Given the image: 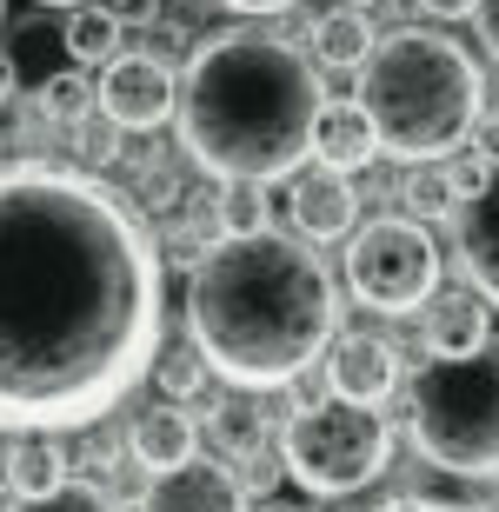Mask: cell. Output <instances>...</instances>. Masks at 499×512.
Segmentation results:
<instances>
[{
	"instance_id": "6da1fadb",
	"label": "cell",
	"mask_w": 499,
	"mask_h": 512,
	"mask_svg": "<svg viewBox=\"0 0 499 512\" xmlns=\"http://www.w3.org/2000/svg\"><path fill=\"white\" fill-rule=\"evenodd\" d=\"M160 353V247L74 167H0V433H80Z\"/></svg>"
},
{
	"instance_id": "7a4b0ae2",
	"label": "cell",
	"mask_w": 499,
	"mask_h": 512,
	"mask_svg": "<svg viewBox=\"0 0 499 512\" xmlns=\"http://www.w3.org/2000/svg\"><path fill=\"white\" fill-rule=\"evenodd\" d=\"M340 333V300L320 253L280 233L213 240L187 273V340L240 393H280V386L327 353Z\"/></svg>"
},
{
	"instance_id": "3957f363",
	"label": "cell",
	"mask_w": 499,
	"mask_h": 512,
	"mask_svg": "<svg viewBox=\"0 0 499 512\" xmlns=\"http://www.w3.org/2000/svg\"><path fill=\"white\" fill-rule=\"evenodd\" d=\"M327 87L307 47L267 27H220L200 34L180 74V147L213 180H287L313 160Z\"/></svg>"
},
{
	"instance_id": "277c9868",
	"label": "cell",
	"mask_w": 499,
	"mask_h": 512,
	"mask_svg": "<svg viewBox=\"0 0 499 512\" xmlns=\"http://www.w3.org/2000/svg\"><path fill=\"white\" fill-rule=\"evenodd\" d=\"M486 74L460 40H446L440 27H393L373 40V54L353 67V100L373 120L386 160H446L466 147L473 120L486 114Z\"/></svg>"
},
{
	"instance_id": "5b68a950",
	"label": "cell",
	"mask_w": 499,
	"mask_h": 512,
	"mask_svg": "<svg viewBox=\"0 0 499 512\" xmlns=\"http://www.w3.org/2000/svg\"><path fill=\"white\" fill-rule=\"evenodd\" d=\"M406 426L426 466L460 479H499V353L426 360L406 380Z\"/></svg>"
},
{
	"instance_id": "8992f818",
	"label": "cell",
	"mask_w": 499,
	"mask_h": 512,
	"mask_svg": "<svg viewBox=\"0 0 499 512\" xmlns=\"http://www.w3.org/2000/svg\"><path fill=\"white\" fill-rule=\"evenodd\" d=\"M280 466L313 499H353L393 466V419L380 406L320 399L280 426Z\"/></svg>"
},
{
	"instance_id": "52a82bcc",
	"label": "cell",
	"mask_w": 499,
	"mask_h": 512,
	"mask_svg": "<svg viewBox=\"0 0 499 512\" xmlns=\"http://www.w3.org/2000/svg\"><path fill=\"white\" fill-rule=\"evenodd\" d=\"M346 286H353L360 306H373L386 320L420 313L440 293V247H433V233L420 220H406V213L353 227V240H346Z\"/></svg>"
},
{
	"instance_id": "ba28073f",
	"label": "cell",
	"mask_w": 499,
	"mask_h": 512,
	"mask_svg": "<svg viewBox=\"0 0 499 512\" xmlns=\"http://www.w3.org/2000/svg\"><path fill=\"white\" fill-rule=\"evenodd\" d=\"M173 100H180V80L173 67L147 47V54H114L94 80V107L114 120L120 133H154L173 120Z\"/></svg>"
},
{
	"instance_id": "9c48e42d",
	"label": "cell",
	"mask_w": 499,
	"mask_h": 512,
	"mask_svg": "<svg viewBox=\"0 0 499 512\" xmlns=\"http://www.w3.org/2000/svg\"><path fill=\"white\" fill-rule=\"evenodd\" d=\"M140 512H247L240 479L227 473V459H180L167 473H147Z\"/></svg>"
},
{
	"instance_id": "30bf717a",
	"label": "cell",
	"mask_w": 499,
	"mask_h": 512,
	"mask_svg": "<svg viewBox=\"0 0 499 512\" xmlns=\"http://www.w3.org/2000/svg\"><path fill=\"white\" fill-rule=\"evenodd\" d=\"M287 213L307 240H346L360 227V187L340 167H300L287 173Z\"/></svg>"
},
{
	"instance_id": "8fae6325",
	"label": "cell",
	"mask_w": 499,
	"mask_h": 512,
	"mask_svg": "<svg viewBox=\"0 0 499 512\" xmlns=\"http://www.w3.org/2000/svg\"><path fill=\"white\" fill-rule=\"evenodd\" d=\"M327 386H333V399H353V406H386L393 386H400V353H393V340L333 333L327 340Z\"/></svg>"
},
{
	"instance_id": "7c38bea8",
	"label": "cell",
	"mask_w": 499,
	"mask_h": 512,
	"mask_svg": "<svg viewBox=\"0 0 499 512\" xmlns=\"http://www.w3.org/2000/svg\"><path fill=\"white\" fill-rule=\"evenodd\" d=\"M460 266L473 293L486 306H499V167L480 173V187L466 193L460 207Z\"/></svg>"
},
{
	"instance_id": "4fadbf2b",
	"label": "cell",
	"mask_w": 499,
	"mask_h": 512,
	"mask_svg": "<svg viewBox=\"0 0 499 512\" xmlns=\"http://www.w3.org/2000/svg\"><path fill=\"white\" fill-rule=\"evenodd\" d=\"M127 453H134V466H147V473H167V466L200 453V419L187 413V399L147 406V413L134 419V433H127Z\"/></svg>"
},
{
	"instance_id": "5bb4252c",
	"label": "cell",
	"mask_w": 499,
	"mask_h": 512,
	"mask_svg": "<svg viewBox=\"0 0 499 512\" xmlns=\"http://www.w3.org/2000/svg\"><path fill=\"white\" fill-rule=\"evenodd\" d=\"M433 313H426V353L433 360H460V353H480L486 340H493V306L473 293V286H460V293H433Z\"/></svg>"
},
{
	"instance_id": "9a60e30c",
	"label": "cell",
	"mask_w": 499,
	"mask_h": 512,
	"mask_svg": "<svg viewBox=\"0 0 499 512\" xmlns=\"http://www.w3.org/2000/svg\"><path fill=\"white\" fill-rule=\"evenodd\" d=\"M74 473V446L47 426L34 433H7V493L14 499H34V493H54L60 479Z\"/></svg>"
},
{
	"instance_id": "2e32d148",
	"label": "cell",
	"mask_w": 499,
	"mask_h": 512,
	"mask_svg": "<svg viewBox=\"0 0 499 512\" xmlns=\"http://www.w3.org/2000/svg\"><path fill=\"white\" fill-rule=\"evenodd\" d=\"M373 153H380V140H373V120L360 114V100H327V107H320V127H313V160L353 173V167H366Z\"/></svg>"
},
{
	"instance_id": "e0dca14e",
	"label": "cell",
	"mask_w": 499,
	"mask_h": 512,
	"mask_svg": "<svg viewBox=\"0 0 499 512\" xmlns=\"http://www.w3.org/2000/svg\"><path fill=\"white\" fill-rule=\"evenodd\" d=\"M60 47H67L74 67H107L114 54H127V20H120L107 0H80V7H67Z\"/></svg>"
},
{
	"instance_id": "ac0fdd59",
	"label": "cell",
	"mask_w": 499,
	"mask_h": 512,
	"mask_svg": "<svg viewBox=\"0 0 499 512\" xmlns=\"http://www.w3.org/2000/svg\"><path fill=\"white\" fill-rule=\"evenodd\" d=\"M373 20H366V7H333V14H320V20H307V54L320 60V67H340V74H353L366 54H373Z\"/></svg>"
},
{
	"instance_id": "d6986e66",
	"label": "cell",
	"mask_w": 499,
	"mask_h": 512,
	"mask_svg": "<svg viewBox=\"0 0 499 512\" xmlns=\"http://www.w3.org/2000/svg\"><path fill=\"white\" fill-rule=\"evenodd\" d=\"M393 200H400L406 220L433 227V220H446V213H460V180H453V167H446V160H413V167L400 173Z\"/></svg>"
},
{
	"instance_id": "ffe728a7",
	"label": "cell",
	"mask_w": 499,
	"mask_h": 512,
	"mask_svg": "<svg viewBox=\"0 0 499 512\" xmlns=\"http://www.w3.org/2000/svg\"><path fill=\"white\" fill-rule=\"evenodd\" d=\"M213 227L220 240H247V233H267V187L260 180H220L213 187Z\"/></svg>"
},
{
	"instance_id": "44dd1931",
	"label": "cell",
	"mask_w": 499,
	"mask_h": 512,
	"mask_svg": "<svg viewBox=\"0 0 499 512\" xmlns=\"http://www.w3.org/2000/svg\"><path fill=\"white\" fill-rule=\"evenodd\" d=\"M40 120L47 127H80V120L94 114V80H87V67H67V74H47L34 94Z\"/></svg>"
},
{
	"instance_id": "7402d4cb",
	"label": "cell",
	"mask_w": 499,
	"mask_h": 512,
	"mask_svg": "<svg viewBox=\"0 0 499 512\" xmlns=\"http://www.w3.org/2000/svg\"><path fill=\"white\" fill-rule=\"evenodd\" d=\"M7 512H120V506H114V493H107L100 479H87V473H67V479L54 486V493L14 499Z\"/></svg>"
},
{
	"instance_id": "603a6c76",
	"label": "cell",
	"mask_w": 499,
	"mask_h": 512,
	"mask_svg": "<svg viewBox=\"0 0 499 512\" xmlns=\"http://www.w3.org/2000/svg\"><path fill=\"white\" fill-rule=\"evenodd\" d=\"M154 386H160V399H193L207 386V360H200L193 346H160L154 353Z\"/></svg>"
},
{
	"instance_id": "cb8c5ba5",
	"label": "cell",
	"mask_w": 499,
	"mask_h": 512,
	"mask_svg": "<svg viewBox=\"0 0 499 512\" xmlns=\"http://www.w3.org/2000/svg\"><path fill=\"white\" fill-rule=\"evenodd\" d=\"M213 439H220L227 453H253V446H267V419L253 413L247 399H227V406L213 413Z\"/></svg>"
},
{
	"instance_id": "d4e9b609",
	"label": "cell",
	"mask_w": 499,
	"mask_h": 512,
	"mask_svg": "<svg viewBox=\"0 0 499 512\" xmlns=\"http://www.w3.org/2000/svg\"><path fill=\"white\" fill-rule=\"evenodd\" d=\"M74 140H80V160H87V167H120V153H127L120 127H114L107 114H100V107H94V114H87V120L74 127Z\"/></svg>"
},
{
	"instance_id": "484cf974",
	"label": "cell",
	"mask_w": 499,
	"mask_h": 512,
	"mask_svg": "<svg viewBox=\"0 0 499 512\" xmlns=\"http://www.w3.org/2000/svg\"><path fill=\"white\" fill-rule=\"evenodd\" d=\"M233 466H240V493L247 499H267L280 479H287V466H280V446H253V453H233Z\"/></svg>"
},
{
	"instance_id": "4316f807",
	"label": "cell",
	"mask_w": 499,
	"mask_h": 512,
	"mask_svg": "<svg viewBox=\"0 0 499 512\" xmlns=\"http://www.w3.org/2000/svg\"><path fill=\"white\" fill-rule=\"evenodd\" d=\"M114 459H120V439L107 433V426H80V446H74V473H87V479H107L114 473Z\"/></svg>"
},
{
	"instance_id": "83f0119b",
	"label": "cell",
	"mask_w": 499,
	"mask_h": 512,
	"mask_svg": "<svg viewBox=\"0 0 499 512\" xmlns=\"http://www.w3.org/2000/svg\"><path fill=\"white\" fill-rule=\"evenodd\" d=\"M213 240H220V227H213V213H207V220H173L160 247H167V260H187V266H193L200 253L213 247ZM167 260H160V266H167Z\"/></svg>"
},
{
	"instance_id": "f1b7e54d",
	"label": "cell",
	"mask_w": 499,
	"mask_h": 512,
	"mask_svg": "<svg viewBox=\"0 0 499 512\" xmlns=\"http://www.w3.org/2000/svg\"><path fill=\"white\" fill-rule=\"evenodd\" d=\"M280 393H287V413H307V406L333 399V386H327V373H320V360H313V366H300V373H293Z\"/></svg>"
},
{
	"instance_id": "f546056e",
	"label": "cell",
	"mask_w": 499,
	"mask_h": 512,
	"mask_svg": "<svg viewBox=\"0 0 499 512\" xmlns=\"http://www.w3.org/2000/svg\"><path fill=\"white\" fill-rule=\"evenodd\" d=\"M466 160H473V167H499V107H486L480 120H473V133H466Z\"/></svg>"
},
{
	"instance_id": "4dcf8cb0",
	"label": "cell",
	"mask_w": 499,
	"mask_h": 512,
	"mask_svg": "<svg viewBox=\"0 0 499 512\" xmlns=\"http://www.w3.org/2000/svg\"><path fill=\"white\" fill-rule=\"evenodd\" d=\"M140 200L154 213H173L180 207V173L173 167H140Z\"/></svg>"
},
{
	"instance_id": "1f68e13d",
	"label": "cell",
	"mask_w": 499,
	"mask_h": 512,
	"mask_svg": "<svg viewBox=\"0 0 499 512\" xmlns=\"http://www.w3.org/2000/svg\"><path fill=\"white\" fill-rule=\"evenodd\" d=\"M147 40H154L160 60H167V54H193V27H187V20H173V14L167 20H160V14L147 20Z\"/></svg>"
},
{
	"instance_id": "d6a6232c",
	"label": "cell",
	"mask_w": 499,
	"mask_h": 512,
	"mask_svg": "<svg viewBox=\"0 0 499 512\" xmlns=\"http://www.w3.org/2000/svg\"><path fill=\"white\" fill-rule=\"evenodd\" d=\"M473 20H480V40H486V54L499 60V0H473Z\"/></svg>"
},
{
	"instance_id": "836d02e7",
	"label": "cell",
	"mask_w": 499,
	"mask_h": 512,
	"mask_svg": "<svg viewBox=\"0 0 499 512\" xmlns=\"http://www.w3.org/2000/svg\"><path fill=\"white\" fill-rule=\"evenodd\" d=\"M420 20H473V0H413Z\"/></svg>"
},
{
	"instance_id": "e575fe53",
	"label": "cell",
	"mask_w": 499,
	"mask_h": 512,
	"mask_svg": "<svg viewBox=\"0 0 499 512\" xmlns=\"http://www.w3.org/2000/svg\"><path fill=\"white\" fill-rule=\"evenodd\" d=\"M107 7H114V14L127 20V27H147V20L160 14V0H107Z\"/></svg>"
},
{
	"instance_id": "d590c367",
	"label": "cell",
	"mask_w": 499,
	"mask_h": 512,
	"mask_svg": "<svg viewBox=\"0 0 499 512\" xmlns=\"http://www.w3.org/2000/svg\"><path fill=\"white\" fill-rule=\"evenodd\" d=\"M373 512H473V506H446V499H386Z\"/></svg>"
},
{
	"instance_id": "8d00e7d4",
	"label": "cell",
	"mask_w": 499,
	"mask_h": 512,
	"mask_svg": "<svg viewBox=\"0 0 499 512\" xmlns=\"http://www.w3.org/2000/svg\"><path fill=\"white\" fill-rule=\"evenodd\" d=\"M14 94H20V60L7 54V47H0V107H7Z\"/></svg>"
},
{
	"instance_id": "74e56055",
	"label": "cell",
	"mask_w": 499,
	"mask_h": 512,
	"mask_svg": "<svg viewBox=\"0 0 499 512\" xmlns=\"http://www.w3.org/2000/svg\"><path fill=\"white\" fill-rule=\"evenodd\" d=\"M233 14H287L293 0H227Z\"/></svg>"
},
{
	"instance_id": "f35d334b",
	"label": "cell",
	"mask_w": 499,
	"mask_h": 512,
	"mask_svg": "<svg viewBox=\"0 0 499 512\" xmlns=\"http://www.w3.org/2000/svg\"><path fill=\"white\" fill-rule=\"evenodd\" d=\"M253 512H313V506H307V499H280V493H267Z\"/></svg>"
},
{
	"instance_id": "ab89813d",
	"label": "cell",
	"mask_w": 499,
	"mask_h": 512,
	"mask_svg": "<svg viewBox=\"0 0 499 512\" xmlns=\"http://www.w3.org/2000/svg\"><path fill=\"white\" fill-rule=\"evenodd\" d=\"M0 493H7V433H0Z\"/></svg>"
},
{
	"instance_id": "60d3db41",
	"label": "cell",
	"mask_w": 499,
	"mask_h": 512,
	"mask_svg": "<svg viewBox=\"0 0 499 512\" xmlns=\"http://www.w3.org/2000/svg\"><path fill=\"white\" fill-rule=\"evenodd\" d=\"M40 7H80V0H40Z\"/></svg>"
},
{
	"instance_id": "b9f144b4",
	"label": "cell",
	"mask_w": 499,
	"mask_h": 512,
	"mask_svg": "<svg viewBox=\"0 0 499 512\" xmlns=\"http://www.w3.org/2000/svg\"><path fill=\"white\" fill-rule=\"evenodd\" d=\"M346 7H380V0H346Z\"/></svg>"
},
{
	"instance_id": "7bdbcfd3",
	"label": "cell",
	"mask_w": 499,
	"mask_h": 512,
	"mask_svg": "<svg viewBox=\"0 0 499 512\" xmlns=\"http://www.w3.org/2000/svg\"><path fill=\"white\" fill-rule=\"evenodd\" d=\"M0 20H7V0H0Z\"/></svg>"
}]
</instances>
